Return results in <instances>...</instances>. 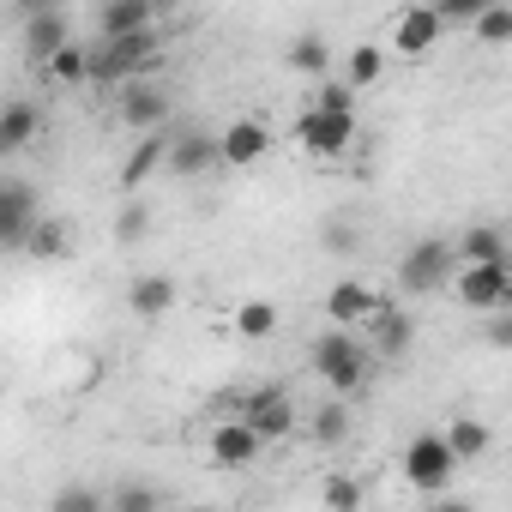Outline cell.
Listing matches in <instances>:
<instances>
[{
    "mask_svg": "<svg viewBox=\"0 0 512 512\" xmlns=\"http://www.w3.org/2000/svg\"><path fill=\"white\" fill-rule=\"evenodd\" d=\"M440 440L452 446V458H458V464H476V458L488 452V440H494V434H488V422H476V416H452V422L440 428Z\"/></svg>",
    "mask_w": 512,
    "mask_h": 512,
    "instance_id": "44dd1931",
    "label": "cell"
},
{
    "mask_svg": "<svg viewBox=\"0 0 512 512\" xmlns=\"http://www.w3.org/2000/svg\"><path fill=\"white\" fill-rule=\"evenodd\" d=\"M380 73H386V55H380L374 43H362V49H350V61H344V79H350L356 91H368V85H380Z\"/></svg>",
    "mask_w": 512,
    "mask_h": 512,
    "instance_id": "83f0119b",
    "label": "cell"
},
{
    "mask_svg": "<svg viewBox=\"0 0 512 512\" xmlns=\"http://www.w3.org/2000/svg\"><path fill=\"white\" fill-rule=\"evenodd\" d=\"M404 476H410L416 494H440V488L458 476V458H452V446H446L440 434H416V440L404 446Z\"/></svg>",
    "mask_w": 512,
    "mask_h": 512,
    "instance_id": "277c9868",
    "label": "cell"
},
{
    "mask_svg": "<svg viewBox=\"0 0 512 512\" xmlns=\"http://www.w3.org/2000/svg\"><path fill=\"white\" fill-rule=\"evenodd\" d=\"M127 308H133L139 320H163V314L175 308V278H157V272L133 278V290H127Z\"/></svg>",
    "mask_w": 512,
    "mask_h": 512,
    "instance_id": "d6986e66",
    "label": "cell"
},
{
    "mask_svg": "<svg viewBox=\"0 0 512 512\" xmlns=\"http://www.w3.org/2000/svg\"><path fill=\"white\" fill-rule=\"evenodd\" d=\"M163 121H169V97H163L157 85H145V79H127V85H121V127L151 133V127H163Z\"/></svg>",
    "mask_w": 512,
    "mask_h": 512,
    "instance_id": "8fae6325",
    "label": "cell"
},
{
    "mask_svg": "<svg viewBox=\"0 0 512 512\" xmlns=\"http://www.w3.org/2000/svg\"><path fill=\"white\" fill-rule=\"evenodd\" d=\"M163 145H169V139L151 127V133H145V139L127 151V163H121V193H139V187H145V181L163 169Z\"/></svg>",
    "mask_w": 512,
    "mask_h": 512,
    "instance_id": "2e32d148",
    "label": "cell"
},
{
    "mask_svg": "<svg viewBox=\"0 0 512 512\" xmlns=\"http://www.w3.org/2000/svg\"><path fill=\"white\" fill-rule=\"evenodd\" d=\"M458 260H506V235H500L494 223H476V229H464V241H458Z\"/></svg>",
    "mask_w": 512,
    "mask_h": 512,
    "instance_id": "d4e9b609",
    "label": "cell"
},
{
    "mask_svg": "<svg viewBox=\"0 0 512 512\" xmlns=\"http://www.w3.org/2000/svg\"><path fill=\"white\" fill-rule=\"evenodd\" d=\"M235 332L253 338V344L272 338V332H278V308H272V302H241V308H235Z\"/></svg>",
    "mask_w": 512,
    "mask_h": 512,
    "instance_id": "4316f807",
    "label": "cell"
},
{
    "mask_svg": "<svg viewBox=\"0 0 512 512\" xmlns=\"http://www.w3.org/2000/svg\"><path fill=\"white\" fill-rule=\"evenodd\" d=\"M362 332H368V350H374V356H404V350H410V338H416V320H404L398 308H386V302H380V314H374Z\"/></svg>",
    "mask_w": 512,
    "mask_h": 512,
    "instance_id": "9a60e30c",
    "label": "cell"
},
{
    "mask_svg": "<svg viewBox=\"0 0 512 512\" xmlns=\"http://www.w3.org/2000/svg\"><path fill=\"white\" fill-rule=\"evenodd\" d=\"M43 73H49V85H79V79H91V49H79L73 37L43 61Z\"/></svg>",
    "mask_w": 512,
    "mask_h": 512,
    "instance_id": "7402d4cb",
    "label": "cell"
},
{
    "mask_svg": "<svg viewBox=\"0 0 512 512\" xmlns=\"http://www.w3.org/2000/svg\"><path fill=\"white\" fill-rule=\"evenodd\" d=\"M320 500H326L332 512H356V506H362V488H356L350 476H332V482L320 488Z\"/></svg>",
    "mask_w": 512,
    "mask_h": 512,
    "instance_id": "4dcf8cb0",
    "label": "cell"
},
{
    "mask_svg": "<svg viewBox=\"0 0 512 512\" xmlns=\"http://www.w3.org/2000/svg\"><path fill=\"white\" fill-rule=\"evenodd\" d=\"M163 169L169 175H205V169H217V139H205V133H181V139H169L163 145Z\"/></svg>",
    "mask_w": 512,
    "mask_h": 512,
    "instance_id": "4fadbf2b",
    "label": "cell"
},
{
    "mask_svg": "<svg viewBox=\"0 0 512 512\" xmlns=\"http://www.w3.org/2000/svg\"><path fill=\"white\" fill-rule=\"evenodd\" d=\"M446 284H452V296H458L464 308H476V314H500V308L512 302V266H506V260H458Z\"/></svg>",
    "mask_w": 512,
    "mask_h": 512,
    "instance_id": "7a4b0ae2",
    "label": "cell"
},
{
    "mask_svg": "<svg viewBox=\"0 0 512 512\" xmlns=\"http://www.w3.org/2000/svg\"><path fill=\"white\" fill-rule=\"evenodd\" d=\"M326 247H332V253H356V229H350V223H332V229H326Z\"/></svg>",
    "mask_w": 512,
    "mask_h": 512,
    "instance_id": "d590c367",
    "label": "cell"
},
{
    "mask_svg": "<svg viewBox=\"0 0 512 512\" xmlns=\"http://www.w3.org/2000/svg\"><path fill=\"white\" fill-rule=\"evenodd\" d=\"M31 217H37L31 187L0 181V247H19V241H25V229H31Z\"/></svg>",
    "mask_w": 512,
    "mask_h": 512,
    "instance_id": "5bb4252c",
    "label": "cell"
},
{
    "mask_svg": "<svg viewBox=\"0 0 512 512\" xmlns=\"http://www.w3.org/2000/svg\"><path fill=\"white\" fill-rule=\"evenodd\" d=\"M314 109H338V115H356V85L350 79H314Z\"/></svg>",
    "mask_w": 512,
    "mask_h": 512,
    "instance_id": "f1b7e54d",
    "label": "cell"
},
{
    "mask_svg": "<svg viewBox=\"0 0 512 512\" xmlns=\"http://www.w3.org/2000/svg\"><path fill=\"white\" fill-rule=\"evenodd\" d=\"M368 362H374V350H368L362 332H350V326H332L326 338H314V368H320V380H326L338 398L368 392Z\"/></svg>",
    "mask_w": 512,
    "mask_h": 512,
    "instance_id": "6da1fadb",
    "label": "cell"
},
{
    "mask_svg": "<svg viewBox=\"0 0 512 512\" xmlns=\"http://www.w3.org/2000/svg\"><path fill=\"white\" fill-rule=\"evenodd\" d=\"M115 506H121V512H151V506H163V494H157V488H121Z\"/></svg>",
    "mask_w": 512,
    "mask_h": 512,
    "instance_id": "836d02e7",
    "label": "cell"
},
{
    "mask_svg": "<svg viewBox=\"0 0 512 512\" xmlns=\"http://www.w3.org/2000/svg\"><path fill=\"white\" fill-rule=\"evenodd\" d=\"M260 452H266V440L253 434L241 416H229V422H217V428H211V458H217L223 470H247Z\"/></svg>",
    "mask_w": 512,
    "mask_h": 512,
    "instance_id": "9c48e42d",
    "label": "cell"
},
{
    "mask_svg": "<svg viewBox=\"0 0 512 512\" xmlns=\"http://www.w3.org/2000/svg\"><path fill=\"white\" fill-rule=\"evenodd\" d=\"M476 25V37L488 43V49H500V43H512V7H506V0H488V7L470 19Z\"/></svg>",
    "mask_w": 512,
    "mask_h": 512,
    "instance_id": "484cf974",
    "label": "cell"
},
{
    "mask_svg": "<svg viewBox=\"0 0 512 512\" xmlns=\"http://www.w3.org/2000/svg\"><path fill=\"white\" fill-rule=\"evenodd\" d=\"M151 19H157V0H103L97 31H103V37H121V31H151Z\"/></svg>",
    "mask_w": 512,
    "mask_h": 512,
    "instance_id": "e0dca14e",
    "label": "cell"
},
{
    "mask_svg": "<svg viewBox=\"0 0 512 512\" xmlns=\"http://www.w3.org/2000/svg\"><path fill=\"white\" fill-rule=\"evenodd\" d=\"M7 7H25V13H37V7H49V0H7Z\"/></svg>",
    "mask_w": 512,
    "mask_h": 512,
    "instance_id": "74e56055",
    "label": "cell"
},
{
    "mask_svg": "<svg viewBox=\"0 0 512 512\" xmlns=\"http://www.w3.org/2000/svg\"><path fill=\"white\" fill-rule=\"evenodd\" d=\"M260 157H272V127L266 121H229L223 127V139H217V163L223 169H253Z\"/></svg>",
    "mask_w": 512,
    "mask_h": 512,
    "instance_id": "52a82bcc",
    "label": "cell"
},
{
    "mask_svg": "<svg viewBox=\"0 0 512 512\" xmlns=\"http://www.w3.org/2000/svg\"><path fill=\"white\" fill-rule=\"evenodd\" d=\"M296 139L308 157H344L356 145V115H338V109H308L296 121Z\"/></svg>",
    "mask_w": 512,
    "mask_h": 512,
    "instance_id": "8992f818",
    "label": "cell"
},
{
    "mask_svg": "<svg viewBox=\"0 0 512 512\" xmlns=\"http://www.w3.org/2000/svg\"><path fill=\"white\" fill-rule=\"evenodd\" d=\"M157 55V31H121V37H103V49L91 55V79L97 85H127L151 67Z\"/></svg>",
    "mask_w": 512,
    "mask_h": 512,
    "instance_id": "3957f363",
    "label": "cell"
},
{
    "mask_svg": "<svg viewBox=\"0 0 512 512\" xmlns=\"http://www.w3.org/2000/svg\"><path fill=\"white\" fill-rule=\"evenodd\" d=\"M428 7H434V13H440L446 25H470V19H476V13L488 7V0H428Z\"/></svg>",
    "mask_w": 512,
    "mask_h": 512,
    "instance_id": "1f68e13d",
    "label": "cell"
},
{
    "mask_svg": "<svg viewBox=\"0 0 512 512\" xmlns=\"http://www.w3.org/2000/svg\"><path fill=\"white\" fill-rule=\"evenodd\" d=\"M37 133H43V109H31V103H13V109H0V157L25 151Z\"/></svg>",
    "mask_w": 512,
    "mask_h": 512,
    "instance_id": "ffe728a7",
    "label": "cell"
},
{
    "mask_svg": "<svg viewBox=\"0 0 512 512\" xmlns=\"http://www.w3.org/2000/svg\"><path fill=\"white\" fill-rule=\"evenodd\" d=\"M145 223H151V217H145V205H127V211L115 217V235H121V241H139V235H145Z\"/></svg>",
    "mask_w": 512,
    "mask_h": 512,
    "instance_id": "e575fe53",
    "label": "cell"
},
{
    "mask_svg": "<svg viewBox=\"0 0 512 512\" xmlns=\"http://www.w3.org/2000/svg\"><path fill=\"white\" fill-rule=\"evenodd\" d=\"M326 314L338 320V326H350V332H362L374 314H380V296L368 290V284H356V278H344V284H332V296H326Z\"/></svg>",
    "mask_w": 512,
    "mask_h": 512,
    "instance_id": "7c38bea8",
    "label": "cell"
},
{
    "mask_svg": "<svg viewBox=\"0 0 512 512\" xmlns=\"http://www.w3.org/2000/svg\"><path fill=\"white\" fill-rule=\"evenodd\" d=\"M290 67H296L302 79H326V67H332V49H326V37H320V31L296 37V43H290Z\"/></svg>",
    "mask_w": 512,
    "mask_h": 512,
    "instance_id": "603a6c76",
    "label": "cell"
},
{
    "mask_svg": "<svg viewBox=\"0 0 512 512\" xmlns=\"http://www.w3.org/2000/svg\"><path fill=\"white\" fill-rule=\"evenodd\" d=\"M19 247H31L37 260H55V253H67V223H55V217H31V229H25Z\"/></svg>",
    "mask_w": 512,
    "mask_h": 512,
    "instance_id": "cb8c5ba5",
    "label": "cell"
},
{
    "mask_svg": "<svg viewBox=\"0 0 512 512\" xmlns=\"http://www.w3.org/2000/svg\"><path fill=\"white\" fill-rule=\"evenodd\" d=\"M260 440H284L290 428H296V404L284 398V392H272V386H260V392H247L241 398V410H235Z\"/></svg>",
    "mask_w": 512,
    "mask_h": 512,
    "instance_id": "ba28073f",
    "label": "cell"
},
{
    "mask_svg": "<svg viewBox=\"0 0 512 512\" xmlns=\"http://www.w3.org/2000/svg\"><path fill=\"white\" fill-rule=\"evenodd\" d=\"M61 43H67V19H61L55 7H37V13H31V25H25V55L43 67Z\"/></svg>",
    "mask_w": 512,
    "mask_h": 512,
    "instance_id": "ac0fdd59",
    "label": "cell"
},
{
    "mask_svg": "<svg viewBox=\"0 0 512 512\" xmlns=\"http://www.w3.org/2000/svg\"><path fill=\"white\" fill-rule=\"evenodd\" d=\"M488 338H494V350H506V344H512V326H506V320H494V326H488Z\"/></svg>",
    "mask_w": 512,
    "mask_h": 512,
    "instance_id": "8d00e7d4",
    "label": "cell"
},
{
    "mask_svg": "<svg viewBox=\"0 0 512 512\" xmlns=\"http://www.w3.org/2000/svg\"><path fill=\"white\" fill-rule=\"evenodd\" d=\"M55 506H61V512H97V506H103V494H91V488H61V494H55Z\"/></svg>",
    "mask_w": 512,
    "mask_h": 512,
    "instance_id": "d6a6232c",
    "label": "cell"
},
{
    "mask_svg": "<svg viewBox=\"0 0 512 512\" xmlns=\"http://www.w3.org/2000/svg\"><path fill=\"white\" fill-rule=\"evenodd\" d=\"M350 434V410L344 404H326L320 416H314V446H338Z\"/></svg>",
    "mask_w": 512,
    "mask_h": 512,
    "instance_id": "f546056e",
    "label": "cell"
},
{
    "mask_svg": "<svg viewBox=\"0 0 512 512\" xmlns=\"http://www.w3.org/2000/svg\"><path fill=\"white\" fill-rule=\"evenodd\" d=\"M452 266H458V247L452 241H416L404 260H398V284L416 290V296H428V290H446Z\"/></svg>",
    "mask_w": 512,
    "mask_h": 512,
    "instance_id": "5b68a950",
    "label": "cell"
},
{
    "mask_svg": "<svg viewBox=\"0 0 512 512\" xmlns=\"http://www.w3.org/2000/svg\"><path fill=\"white\" fill-rule=\"evenodd\" d=\"M440 37H446V19H440L434 7H404L398 25H392V49H398V55H428Z\"/></svg>",
    "mask_w": 512,
    "mask_h": 512,
    "instance_id": "30bf717a",
    "label": "cell"
}]
</instances>
